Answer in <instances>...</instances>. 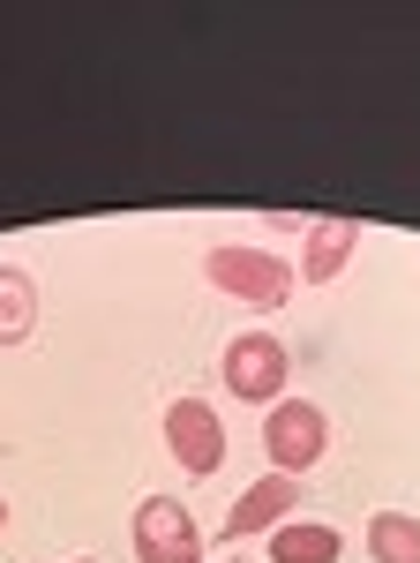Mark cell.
<instances>
[{
    "label": "cell",
    "instance_id": "obj_1",
    "mask_svg": "<svg viewBox=\"0 0 420 563\" xmlns=\"http://www.w3.org/2000/svg\"><path fill=\"white\" fill-rule=\"evenodd\" d=\"M323 451H331V413L316 398H278L263 413V459H270V474L300 481L308 466H323Z\"/></svg>",
    "mask_w": 420,
    "mask_h": 563
},
{
    "label": "cell",
    "instance_id": "obj_2",
    "mask_svg": "<svg viewBox=\"0 0 420 563\" xmlns=\"http://www.w3.org/2000/svg\"><path fill=\"white\" fill-rule=\"evenodd\" d=\"M203 278L218 286V294L248 301V308H286V301H294V271L270 256V249H248V241L210 249V256H203Z\"/></svg>",
    "mask_w": 420,
    "mask_h": 563
},
{
    "label": "cell",
    "instance_id": "obj_3",
    "mask_svg": "<svg viewBox=\"0 0 420 563\" xmlns=\"http://www.w3.org/2000/svg\"><path fill=\"white\" fill-rule=\"evenodd\" d=\"M218 376H225V390H233V398H248V406H263V413H270V406L286 398L294 353L278 346L270 331H241V339H225V368H218Z\"/></svg>",
    "mask_w": 420,
    "mask_h": 563
},
{
    "label": "cell",
    "instance_id": "obj_4",
    "mask_svg": "<svg viewBox=\"0 0 420 563\" xmlns=\"http://www.w3.org/2000/svg\"><path fill=\"white\" fill-rule=\"evenodd\" d=\"M128 541H135V563H203V526L188 519L180 496H143Z\"/></svg>",
    "mask_w": 420,
    "mask_h": 563
},
{
    "label": "cell",
    "instance_id": "obj_5",
    "mask_svg": "<svg viewBox=\"0 0 420 563\" xmlns=\"http://www.w3.org/2000/svg\"><path fill=\"white\" fill-rule=\"evenodd\" d=\"M166 451L188 466V474H203V481L225 466V421H218L210 398H173L166 406Z\"/></svg>",
    "mask_w": 420,
    "mask_h": 563
},
{
    "label": "cell",
    "instance_id": "obj_6",
    "mask_svg": "<svg viewBox=\"0 0 420 563\" xmlns=\"http://www.w3.org/2000/svg\"><path fill=\"white\" fill-rule=\"evenodd\" d=\"M300 511V481L294 474H263L255 488H241L233 496V511H225V541H248V533H278V526Z\"/></svg>",
    "mask_w": 420,
    "mask_h": 563
},
{
    "label": "cell",
    "instance_id": "obj_7",
    "mask_svg": "<svg viewBox=\"0 0 420 563\" xmlns=\"http://www.w3.org/2000/svg\"><path fill=\"white\" fill-rule=\"evenodd\" d=\"M353 249H361V225H353V218H316V225H308V256H300L308 286H331L338 271L353 263Z\"/></svg>",
    "mask_w": 420,
    "mask_h": 563
},
{
    "label": "cell",
    "instance_id": "obj_8",
    "mask_svg": "<svg viewBox=\"0 0 420 563\" xmlns=\"http://www.w3.org/2000/svg\"><path fill=\"white\" fill-rule=\"evenodd\" d=\"M38 331V278L0 263V346H23Z\"/></svg>",
    "mask_w": 420,
    "mask_h": 563
},
{
    "label": "cell",
    "instance_id": "obj_9",
    "mask_svg": "<svg viewBox=\"0 0 420 563\" xmlns=\"http://www.w3.org/2000/svg\"><path fill=\"white\" fill-rule=\"evenodd\" d=\"M345 556V533L338 526H316V519H286L270 533V563H338Z\"/></svg>",
    "mask_w": 420,
    "mask_h": 563
},
{
    "label": "cell",
    "instance_id": "obj_10",
    "mask_svg": "<svg viewBox=\"0 0 420 563\" xmlns=\"http://www.w3.org/2000/svg\"><path fill=\"white\" fill-rule=\"evenodd\" d=\"M368 556L376 563H420V519L413 511H376L368 519Z\"/></svg>",
    "mask_w": 420,
    "mask_h": 563
},
{
    "label": "cell",
    "instance_id": "obj_11",
    "mask_svg": "<svg viewBox=\"0 0 420 563\" xmlns=\"http://www.w3.org/2000/svg\"><path fill=\"white\" fill-rule=\"evenodd\" d=\"M225 563H255V556H225Z\"/></svg>",
    "mask_w": 420,
    "mask_h": 563
},
{
    "label": "cell",
    "instance_id": "obj_12",
    "mask_svg": "<svg viewBox=\"0 0 420 563\" xmlns=\"http://www.w3.org/2000/svg\"><path fill=\"white\" fill-rule=\"evenodd\" d=\"M0 526H8V504H0Z\"/></svg>",
    "mask_w": 420,
    "mask_h": 563
},
{
    "label": "cell",
    "instance_id": "obj_13",
    "mask_svg": "<svg viewBox=\"0 0 420 563\" xmlns=\"http://www.w3.org/2000/svg\"><path fill=\"white\" fill-rule=\"evenodd\" d=\"M76 563H98V556H76Z\"/></svg>",
    "mask_w": 420,
    "mask_h": 563
}]
</instances>
